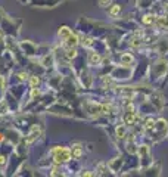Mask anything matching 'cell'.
Wrapping results in <instances>:
<instances>
[{"label": "cell", "mask_w": 168, "mask_h": 177, "mask_svg": "<svg viewBox=\"0 0 168 177\" xmlns=\"http://www.w3.org/2000/svg\"><path fill=\"white\" fill-rule=\"evenodd\" d=\"M5 162H6V158H5V157H2V155H0V165H3Z\"/></svg>", "instance_id": "17"}, {"label": "cell", "mask_w": 168, "mask_h": 177, "mask_svg": "<svg viewBox=\"0 0 168 177\" xmlns=\"http://www.w3.org/2000/svg\"><path fill=\"white\" fill-rule=\"evenodd\" d=\"M111 2H112V0H99V6L100 8H105V6L111 5Z\"/></svg>", "instance_id": "11"}, {"label": "cell", "mask_w": 168, "mask_h": 177, "mask_svg": "<svg viewBox=\"0 0 168 177\" xmlns=\"http://www.w3.org/2000/svg\"><path fill=\"white\" fill-rule=\"evenodd\" d=\"M81 44H83V46H86V47H89V46H91V38H83V41H81Z\"/></svg>", "instance_id": "12"}, {"label": "cell", "mask_w": 168, "mask_h": 177, "mask_svg": "<svg viewBox=\"0 0 168 177\" xmlns=\"http://www.w3.org/2000/svg\"><path fill=\"white\" fill-rule=\"evenodd\" d=\"M100 61H102V58H100L99 53H96V52L89 53V63H90V65H99Z\"/></svg>", "instance_id": "4"}, {"label": "cell", "mask_w": 168, "mask_h": 177, "mask_svg": "<svg viewBox=\"0 0 168 177\" xmlns=\"http://www.w3.org/2000/svg\"><path fill=\"white\" fill-rule=\"evenodd\" d=\"M75 56H77L75 47H68V50H66V58H68V59H72V58H75Z\"/></svg>", "instance_id": "7"}, {"label": "cell", "mask_w": 168, "mask_h": 177, "mask_svg": "<svg viewBox=\"0 0 168 177\" xmlns=\"http://www.w3.org/2000/svg\"><path fill=\"white\" fill-rule=\"evenodd\" d=\"M3 40V34H2V31H0V41Z\"/></svg>", "instance_id": "18"}, {"label": "cell", "mask_w": 168, "mask_h": 177, "mask_svg": "<svg viewBox=\"0 0 168 177\" xmlns=\"http://www.w3.org/2000/svg\"><path fill=\"white\" fill-rule=\"evenodd\" d=\"M69 34H72V31H71L68 27H61V28H59V31H58V36H59L62 40H65Z\"/></svg>", "instance_id": "5"}, {"label": "cell", "mask_w": 168, "mask_h": 177, "mask_svg": "<svg viewBox=\"0 0 168 177\" xmlns=\"http://www.w3.org/2000/svg\"><path fill=\"white\" fill-rule=\"evenodd\" d=\"M80 43L78 37L75 34H69L66 38H65V44H66V47H77V44Z\"/></svg>", "instance_id": "3"}, {"label": "cell", "mask_w": 168, "mask_h": 177, "mask_svg": "<svg viewBox=\"0 0 168 177\" xmlns=\"http://www.w3.org/2000/svg\"><path fill=\"white\" fill-rule=\"evenodd\" d=\"M30 84H31V87H38V84H40V78L36 77V75H33V77L30 78Z\"/></svg>", "instance_id": "8"}, {"label": "cell", "mask_w": 168, "mask_h": 177, "mask_svg": "<svg viewBox=\"0 0 168 177\" xmlns=\"http://www.w3.org/2000/svg\"><path fill=\"white\" fill-rule=\"evenodd\" d=\"M53 153V160L56 165H61L63 162H68L71 160V151L68 148H62V146H56L52 149Z\"/></svg>", "instance_id": "1"}, {"label": "cell", "mask_w": 168, "mask_h": 177, "mask_svg": "<svg viewBox=\"0 0 168 177\" xmlns=\"http://www.w3.org/2000/svg\"><path fill=\"white\" fill-rule=\"evenodd\" d=\"M40 133H41V130L37 127V125H34L33 128H31V131H30V134H28V137L25 139V143H33L36 139H38V136H40Z\"/></svg>", "instance_id": "2"}, {"label": "cell", "mask_w": 168, "mask_h": 177, "mask_svg": "<svg viewBox=\"0 0 168 177\" xmlns=\"http://www.w3.org/2000/svg\"><path fill=\"white\" fill-rule=\"evenodd\" d=\"M50 174H52V176H59V174H61V173H59V168H58V167H53Z\"/></svg>", "instance_id": "14"}, {"label": "cell", "mask_w": 168, "mask_h": 177, "mask_svg": "<svg viewBox=\"0 0 168 177\" xmlns=\"http://www.w3.org/2000/svg\"><path fill=\"white\" fill-rule=\"evenodd\" d=\"M19 78H21V80H27L28 77H27V74H24V72H21V74H19Z\"/></svg>", "instance_id": "16"}, {"label": "cell", "mask_w": 168, "mask_h": 177, "mask_svg": "<svg viewBox=\"0 0 168 177\" xmlns=\"http://www.w3.org/2000/svg\"><path fill=\"white\" fill-rule=\"evenodd\" d=\"M151 18H152V16H145V24H151V22H152Z\"/></svg>", "instance_id": "15"}, {"label": "cell", "mask_w": 168, "mask_h": 177, "mask_svg": "<svg viewBox=\"0 0 168 177\" xmlns=\"http://www.w3.org/2000/svg\"><path fill=\"white\" fill-rule=\"evenodd\" d=\"M5 84H6V80H5V77L3 75H0V90L5 87Z\"/></svg>", "instance_id": "13"}, {"label": "cell", "mask_w": 168, "mask_h": 177, "mask_svg": "<svg viewBox=\"0 0 168 177\" xmlns=\"http://www.w3.org/2000/svg\"><path fill=\"white\" fill-rule=\"evenodd\" d=\"M81 153H83V151H81L80 146H74L72 151H71V155H72L74 158H80V157H81Z\"/></svg>", "instance_id": "6"}, {"label": "cell", "mask_w": 168, "mask_h": 177, "mask_svg": "<svg viewBox=\"0 0 168 177\" xmlns=\"http://www.w3.org/2000/svg\"><path fill=\"white\" fill-rule=\"evenodd\" d=\"M119 10H121V8H119V5H114V8L109 10V13H111L112 16H115V15H118V13H119Z\"/></svg>", "instance_id": "9"}, {"label": "cell", "mask_w": 168, "mask_h": 177, "mask_svg": "<svg viewBox=\"0 0 168 177\" xmlns=\"http://www.w3.org/2000/svg\"><path fill=\"white\" fill-rule=\"evenodd\" d=\"M40 95H41V92L38 90V87H31V98H36Z\"/></svg>", "instance_id": "10"}]
</instances>
